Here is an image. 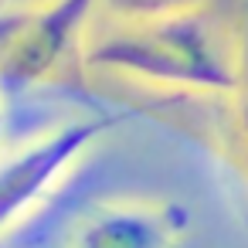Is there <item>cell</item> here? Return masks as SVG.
<instances>
[{"instance_id": "6da1fadb", "label": "cell", "mask_w": 248, "mask_h": 248, "mask_svg": "<svg viewBox=\"0 0 248 248\" xmlns=\"http://www.w3.org/2000/svg\"><path fill=\"white\" fill-rule=\"evenodd\" d=\"M89 62L150 82H173L194 89L234 85L224 38L204 17V11L143 24H116L109 34L99 38V45L89 48Z\"/></svg>"}, {"instance_id": "7a4b0ae2", "label": "cell", "mask_w": 248, "mask_h": 248, "mask_svg": "<svg viewBox=\"0 0 248 248\" xmlns=\"http://www.w3.org/2000/svg\"><path fill=\"white\" fill-rule=\"evenodd\" d=\"M109 119H68L0 153V238L14 231L109 129Z\"/></svg>"}, {"instance_id": "3957f363", "label": "cell", "mask_w": 248, "mask_h": 248, "mask_svg": "<svg viewBox=\"0 0 248 248\" xmlns=\"http://www.w3.org/2000/svg\"><path fill=\"white\" fill-rule=\"evenodd\" d=\"M95 0H51L14 7L0 21V75L14 82L45 78L72 48L89 7Z\"/></svg>"}, {"instance_id": "277c9868", "label": "cell", "mask_w": 248, "mask_h": 248, "mask_svg": "<svg viewBox=\"0 0 248 248\" xmlns=\"http://www.w3.org/2000/svg\"><path fill=\"white\" fill-rule=\"evenodd\" d=\"M187 221V207L170 201H106L75 221L68 248H173Z\"/></svg>"}, {"instance_id": "5b68a950", "label": "cell", "mask_w": 248, "mask_h": 248, "mask_svg": "<svg viewBox=\"0 0 248 248\" xmlns=\"http://www.w3.org/2000/svg\"><path fill=\"white\" fill-rule=\"evenodd\" d=\"M95 4H102L106 14L116 17V24H143L204 11V0H95Z\"/></svg>"}, {"instance_id": "8992f818", "label": "cell", "mask_w": 248, "mask_h": 248, "mask_svg": "<svg viewBox=\"0 0 248 248\" xmlns=\"http://www.w3.org/2000/svg\"><path fill=\"white\" fill-rule=\"evenodd\" d=\"M4 7H21V4H38V0H0Z\"/></svg>"}, {"instance_id": "52a82bcc", "label": "cell", "mask_w": 248, "mask_h": 248, "mask_svg": "<svg viewBox=\"0 0 248 248\" xmlns=\"http://www.w3.org/2000/svg\"><path fill=\"white\" fill-rule=\"evenodd\" d=\"M0 248H4V241H0Z\"/></svg>"}]
</instances>
